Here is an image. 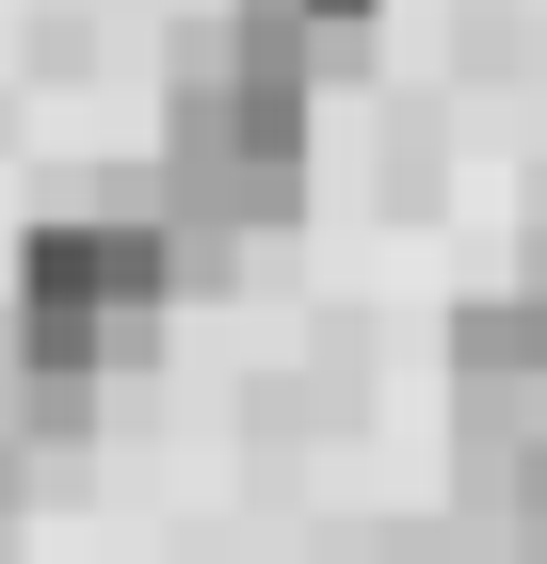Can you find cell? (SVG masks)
<instances>
[{"label": "cell", "instance_id": "cell-1", "mask_svg": "<svg viewBox=\"0 0 547 564\" xmlns=\"http://www.w3.org/2000/svg\"><path fill=\"white\" fill-rule=\"evenodd\" d=\"M306 162H322V48H291L274 17H242V0H226L210 33L162 48V210L194 226V242L291 226Z\"/></svg>", "mask_w": 547, "mask_h": 564}, {"label": "cell", "instance_id": "cell-2", "mask_svg": "<svg viewBox=\"0 0 547 564\" xmlns=\"http://www.w3.org/2000/svg\"><path fill=\"white\" fill-rule=\"evenodd\" d=\"M194 291V226L162 194H113V210H48L17 242V306H0V355L17 371H113V355L162 339V306Z\"/></svg>", "mask_w": 547, "mask_h": 564}, {"label": "cell", "instance_id": "cell-3", "mask_svg": "<svg viewBox=\"0 0 547 564\" xmlns=\"http://www.w3.org/2000/svg\"><path fill=\"white\" fill-rule=\"evenodd\" d=\"M451 388L483 403V420H515V403H547V259L451 306Z\"/></svg>", "mask_w": 547, "mask_h": 564}, {"label": "cell", "instance_id": "cell-4", "mask_svg": "<svg viewBox=\"0 0 547 564\" xmlns=\"http://www.w3.org/2000/svg\"><path fill=\"white\" fill-rule=\"evenodd\" d=\"M483 500H500V564H547V420H515L483 452Z\"/></svg>", "mask_w": 547, "mask_h": 564}, {"label": "cell", "instance_id": "cell-5", "mask_svg": "<svg viewBox=\"0 0 547 564\" xmlns=\"http://www.w3.org/2000/svg\"><path fill=\"white\" fill-rule=\"evenodd\" d=\"M242 17H274L291 48H322V65H338V48H371V17H386V0H242Z\"/></svg>", "mask_w": 547, "mask_h": 564}, {"label": "cell", "instance_id": "cell-6", "mask_svg": "<svg viewBox=\"0 0 547 564\" xmlns=\"http://www.w3.org/2000/svg\"><path fill=\"white\" fill-rule=\"evenodd\" d=\"M403 564H435V549H403Z\"/></svg>", "mask_w": 547, "mask_h": 564}]
</instances>
